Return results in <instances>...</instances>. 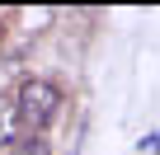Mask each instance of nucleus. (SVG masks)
Listing matches in <instances>:
<instances>
[{"label":"nucleus","instance_id":"f257e3e1","mask_svg":"<svg viewBox=\"0 0 160 155\" xmlns=\"http://www.w3.org/2000/svg\"><path fill=\"white\" fill-rule=\"evenodd\" d=\"M14 108H19V127H28V132L38 136L42 127L57 122V113H61V90H57L52 80H42V75H28V80L19 85V94H14Z\"/></svg>","mask_w":160,"mask_h":155},{"label":"nucleus","instance_id":"f03ea898","mask_svg":"<svg viewBox=\"0 0 160 155\" xmlns=\"http://www.w3.org/2000/svg\"><path fill=\"white\" fill-rule=\"evenodd\" d=\"M19 108H14V99H0V146H14L19 136Z\"/></svg>","mask_w":160,"mask_h":155},{"label":"nucleus","instance_id":"7ed1b4c3","mask_svg":"<svg viewBox=\"0 0 160 155\" xmlns=\"http://www.w3.org/2000/svg\"><path fill=\"white\" fill-rule=\"evenodd\" d=\"M10 155H52V146H47L42 136H19V141L10 146Z\"/></svg>","mask_w":160,"mask_h":155},{"label":"nucleus","instance_id":"20e7f679","mask_svg":"<svg viewBox=\"0 0 160 155\" xmlns=\"http://www.w3.org/2000/svg\"><path fill=\"white\" fill-rule=\"evenodd\" d=\"M0 24H5V14H0ZM0 38H5V28H0Z\"/></svg>","mask_w":160,"mask_h":155}]
</instances>
